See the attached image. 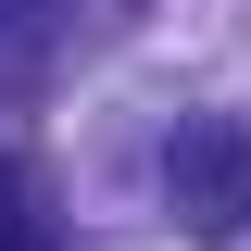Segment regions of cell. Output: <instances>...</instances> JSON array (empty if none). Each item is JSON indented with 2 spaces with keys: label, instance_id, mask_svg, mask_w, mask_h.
<instances>
[{
  "label": "cell",
  "instance_id": "1",
  "mask_svg": "<svg viewBox=\"0 0 251 251\" xmlns=\"http://www.w3.org/2000/svg\"><path fill=\"white\" fill-rule=\"evenodd\" d=\"M163 201H176V226H188L201 251H226V239L251 226V138H239L226 113H188L176 138H163Z\"/></svg>",
  "mask_w": 251,
  "mask_h": 251
},
{
  "label": "cell",
  "instance_id": "2",
  "mask_svg": "<svg viewBox=\"0 0 251 251\" xmlns=\"http://www.w3.org/2000/svg\"><path fill=\"white\" fill-rule=\"evenodd\" d=\"M0 251H63L50 239V188H38L25 151H0Z\"/></svg>",
  "mask_w": 251,
  "mask_h": 251
}]
</instances>
